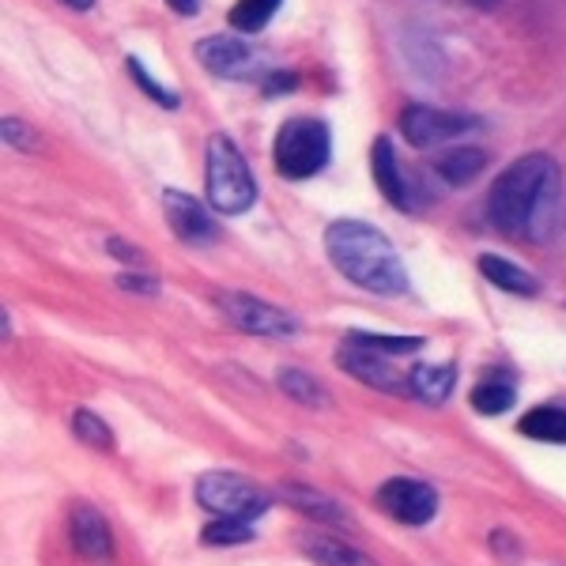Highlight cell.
<instances>
[{"label": "cell", "mask_w": 566, "mask_h": 566, "mask_svg": "<svg viewBox=\"0 0 566 566\" xmlns=\"http://www.w3.org/2000/svg\"><path fill=\"white\" fill-rule=\"evenodd\" d=\"M72 544H76V552L87 555V559H106V555L114 552L109 525H106V517L98 514L95 506H76V510H72Z\"/></svg>", "instance_id": "12"}, {"label": "cell", "mask_w": 566, "mask_h": 566, "mask_svg": "<svg viewBox=\"0 0 566 566\" xmlns=\"http://www.w3.org/2000/svg\"><path fill=\"white\" fill-rule=\"evenodd\" d=\"M0 133H4V140H8V144H15V148H31V144H34V136H27L31 129H27L23 122H15V117H4Z\"/></svg>", "instance_id": "27"}, {"label": "cell", "mask_w": 566, "mask_h": 566, "mask_svg": "<svg viewBox=\"0 0 566 566\" xmlns=\"http://www.w3.org/2000/svg\"><path fill=\"white\" fill-rule=\"evenodd\" d=\"M205 186H208V205H212L216 212H223V216L250 212L253 200H258V181H253L250 167H245L242 151L219 133L208 140Z\"/></svg>", "instance_id": "3"}, {"label": "cell", "mask_w": 566, "mask_h": 566, "mask_svg": "<svg viewBox=\"0 0 566 566\" xmlns=\"http://www.w3.org/2000/svg\"><path fill=\"white\" fill-rule=\"evenodd\" d=\"M374 181H378V189L386 193L389 205L412 208V197H408L405 170H400L397 148H392L389 136H378V140H374Z\"/></svg>", "instance_id": "11"}, {"label": "cell", "mask_w": 566, "mask_h": 566, "mask_svg": "<svg viewBox=\"0 0 566 566\" xmlns=\"http://www.w3.org/2000/svg\"><path fill=\"white\" fill-rule=\"evenodd\" d=\"M378 502L389 517H397V522H405V525H427L438 514V495L431 483L408 480V476L381 483Z\"/></svg>", "instance_id": "8"}, {"label": "cell", "mask_w": 566, "mask_h": 566, "mask_svg": "<svg viewBox=\"0 0 566 566\" xmlns=\"http://www.w3.org/2000/svg\"><path fill=\"white\" fill-rule=\"evenodd\" d=\"M480 272L491 283H495V287L510 291V295H536V291H541V283H536L533 272L517 269L514 261L495 258V253H483V258H480Z\"/></svg>", "instance_id": "16"}, {"label": "cell", "mask_w": 566, "mask_h": 566, "mask_svg": "<svg viewBox=\"0 0 566 566\" xmlns=\"http://www.w3.org/2000/svg\"><path fill=\"white\" fill-rule=\"evenodd\" d=\"M129 72H133L136 84H140L144 91H148L151 98H159V103L167 106V109H175V106H178V95H175V91H167L163 84H155V80L148 76V72H144V65H140V61H136V57H129Z\"/></svg>", "instance_id": "26"}, {"label": "cell", "mask_w": 566, "mask_h": 566, "mask_svg": "<svg viewBox=\"0 0 566 566\" xmlns=\"http://www.w3.org/2000/svg\"><path fill=\"white\" fill-rule=\"evenodd\" d=\"M219 306H223L227 322L242 333H253V336H291L298 333V322L287 314V310H276L269 303L253 295H239V291H223L219 295Z\"/></svg>", "instance_id": "7"}, {"label": "cell", "mask_w": 566, "mask_h": 566, "mask_svg": "<svg viewBox=\"0 0 566 566\" xmlns=\"http://www.w3.org/2000/svg\"><path fill=\"white\" fill-rule=\"evenodd\" d=\"M117 283H122L125 291H144V295H155V291H159V283H155V280L129 276V272H125V276H117Z\"/></svg>", "instance_id": "28"}, {"label": "cell", "mask_w": 566, "mask_h": 566, "mask_svg": "<svg viewBox=\"0 0 566 566\" xmlns=\"http://www.w3.org/2000/svg\"><path fill=\"white\" fill-rule=\"evenodd\" d=\"M328 151H333L328 125L317 122V117H291V122H283L276 133V144H272L276 170L287 181L314 178L328 163Z\"/></svg>", "instance_id": "4"}, {"label": "cell", "mask_w": 566, "mask_h": 566, "mask_svg": "<svg viewBox=\"0 0 566 566\" xmlns=\"http://www.w3.org/2000/svg\"><path fill=\"white\" fill-rule=\"evenodd\" d=\"M483 167H488V155L480 148L446 151V155H438V163H434V170L450 181V186H469V181H476L483 175Z\"/></svg>", "instance_id": "19"}, {"label": "cell", "mask_w": 566, "mask_h": 566, "mask_svg": "<svg viewBox=\"0 0 566 566\" xmlns=\"http://www.w3.org/2000/svg\"><path fill=\"white\" fill-rule=\"evenodd\" d=\"M472 405H476V412L483 416H502L514 405V381H506V378L480 381V386L472 389Z\"/></svg>", "instance_id": "23"}, {"label": "cell", "mask_w": 566, "mask_h": 566, "mask_svg": "<svg viewBox=\"0 0 566 566\" xmlns=\"http://www.w3.org/2000/svg\"><path fill=\"white\" fill-rule=\"evenodd\" d=\"M480 129V117L472 114H450V109L438 106H408L400 114V133L412 148H438L446 140H458V136Z\"/></svg>", "instance_id": "6"}, {"label": "cell", "mask_w": 566, "mask_h": 566, "mask_svg": "<svg viewBox=\"0 0 566 566\" xmlns=\"http://www.w3.org/2000/svg\"><path fill=\"white\" fill-rule=\"evenodd\" d=\"M197 61L205 65L208 72L223 80H242V76H253L261 65L258 50L250 42L234 39V34H208V39L197 42Z\"/></svg>", "instance_id": "9"}, {"label": "cell", "mask_w": 566, "mask_h": 566, "mask_svg": "<svg viewBox=\"0 0 566 566\" xmlns=\"http://www.w3.org/2000/svg\"><path fill=\"white\" fill-rule=\"evenodd\" d=\"M453 386H458V370L446 367V363H438V367H416L408 374V389H412L419 400H427V405L450 400Z\"/></svg>", "instance_id": "18"}, {"label": "cell", "mask_w": 566, "mask_h": 566, "mask_svg": "<svg viewBox=\"0 0 566 566\" xmlns=\"http://www.w3.org/2000/svg\"><path fill=\"white\" fill-rule=\"evenodd\" d=\"M559 205V167L552 155H525L495 178L488 193L491 223L510 239H541Z\"/></svg>", "instance_id": "1"}, {"label": "cell", "mask_w": 566, "mask_h": 566, "mask_svg": "<svg viewBox=\"0 0 566 566\" xmlns=\"http://www.w3.org/2000/svg\"><path fill=\"white\" fill-rule=\"evenodd\" d=\"M163 212H167L170 231H175L181 242L205 245L216 239V223H212V216L205 212L200 200L178 193V189H167V193H163Z\"/></svg>", "instance_id": "10"}, {"label": "cell", "mask_w": 566, "mask_h": 566, "mask_svg": "<svg viewBox=\"0 0 566 566\" xmlns=\"http://www.w3.org/2000/svg\"><path fill=\"white\" fill-rule=\"evenodd\" d=\"M280 499H283V502H291L295 510H303V514H306V517H314V522L340 525V528H348V525H352V514L340 506V502L322 495V491H314V488H303V483H283V488H280Z\"/></svg>", "instance_id": "13"}, {"label": "cell", "mask_w": 566, "mask_h": 566, "mask_svg": "<svg viewBox=\"0 0 566 566\" xmlns=\"http://www.w3.org/2000/svg\"><path fill=\"white\" fill-rule=\"evenodd\" d=\"M170 8H175L178 15H197V8H200V0H167Z\"/></svg>", "instance_id": "30"}, {"label": "cell", "mask_w": 566, "mask_h": 566, "mask_svg": "<svg viewBox=\"0 0 566 566\" xmlns=\"http://www.w3.org/2000/svg\"><path fill=\"white\" fill-rule=\"evenodd\" d=\"M303 547H306V555H310V559H314L317 566H378V563L370 559V555H363L359 547L336 541V536H317V533H310V536H303Z\"/></svg>", "instance_id": "15"}, {"label": "cell", "mask_w": 566, "mask_h": 566, "mask_svg": "<svg viewBox=\"0 0 566 566\" xmlns=\"http://www.w3.org/2000/svg\"><path fill=\"white\" fill-rule=\"evenodd\" d=\"M325 250L328 261L370 295H405L408 291L405 261L378 227L359 223V219H336L325 231Z\"/></svg>", "instance_id": "2"}, {"label": "cell", "mask_w": 566, "mask_h": 566, "mask_svg": "<svg viewBox=\"0 0 566 566\" xmlns=\"http://www.w3.org/2000/svg\"><path fill=\"white\" fill-rule=\"evenodd\" d=\"M348 344L374 355H412L423 348V336H378V333H348Z\"/></svg>", "instance_id": "21"}, {"label": "cell", "mask_w": 566, "mask_h": 566, "mask_svg": "<svg viewBox=\"0 0 566 566\" xmlns=\"http://www.w3.org/2000/svg\"><path fill=\"white\" fill-rule=\"evenodd\" d=\"M280 389L287 392L291 400H298V405L306 408H325L328 405V392L317 378H310L303 370H283L280 374Z\"/></svg>", "instance_id": "22"}, {"label": "cell", "mask_w": 566, "mask_h": 566, "mask_svg": "<svg viewBox=\"0 0 566 566\" xmlns=\"http://www.w3.org/2000/svg\"><path fill=\"white\" fill-rule=\"evenodd\" d=\"M72 431H76L80 442L95 446V450H109V446H114V434H109V427L95 412H87V408H80V412L72 416Z\"/></svg>", "instance_id": "24"}, {"label": "cell", "mask_w": 566, "mask_h": 566, "mask_svg": "<svg viewBox=\"0 0 566 566\" xmlns=\"http://www.w3.org/2000/svg\"><path fill=\"white\" fill-rule=\"evenodd\" d=\"M283 0H239L231 8V27L242 34H258L272 23V15L280 12Z\"/></svg>", "instance_id": "20"}, {"label": "cell", "mask_w": 566, "mask_h": 566, "mask_svg": "<svg viewBox=\"0 0 566 566\" xmlns=\"http://www.w3.org/2000/svg\"><path fill=\"white\" fill-rule=\"evenodd\" d=\"M106 245L114 250V258H117V261H140V253H136L133 245H125V242H117V239H109Z\"/></svg>", "instance_id": "29"}, {"label": "cell", "mask_w": 566, "mask_h": 566, "mask_svg": "<svg viewBox=\"0 0 566 566\" xmlns=\"http://www.w3.org/2000/svg\"><path fill=\"white\" fill-rule=\"evenodd\" d=\"M65 4H69V8H76V12H87V8L95 4V0H65Z\"/></svg>", "instance_id": "31"}, {"label": "cell", "mask_w": 566, "mask_h": 566, "mask_svg": "<svg viewBox=\"0 0 566 566\" xmlns=\"http://www.w3.org/2000/svg\"><path fill=\"white\" fill-rule=\"evenodd\" d=\"M205 544H245L253 541V528L250 522H231V517H219L205 528V536H200Z\"/></svg>", "instance_id": "25"}, {"label": "cell", "mask_w": 566, "mask_h": 566, "mask_svg": "<svg viewBox=\"0 0 566 566\" xmlns=\"http://www.w3.org/2000/svg\"><path fill=\"white\" fill-rule=\"evenodd\" d=\"M336 363H340L348 374H355L359 381H367V386H378V389H389V392L405 389V381L397 378V370H392L381 355L363 352V348H355V344H348V348L336 355Z\"/></svg>", "instance_id": "14"}, {"label": "cell", "mask_w": 566, "mask_h": 566, "mask_svg": "<svg viewBox=\"0 0 566 566\" xmlns=\"http://www.w3.org/2000/svg\"><path fill=\"white\" fill-rule=\"evenodd\" d=\"M517 431L533 442H552V446H566V408H555V405H541L533 412L522 416Z\"/></svg>", "instance_id": "17"}, {"label": "cell", "mask_w": 566, "mask_h": 566, "mask_svg": "<svg viewBox=\"0 0 566 566\" xmlns=\"http://www.w3.org/2000/svg\"><path fill=\"white\" fill-rule=\"evenodd\" d=\"M197 502L216 517H231V522H253L258 514L269 510V495L253 480L234 476V472H205L197 480Z\"/></svg>", "instance_id": "5"}]
</instances>
